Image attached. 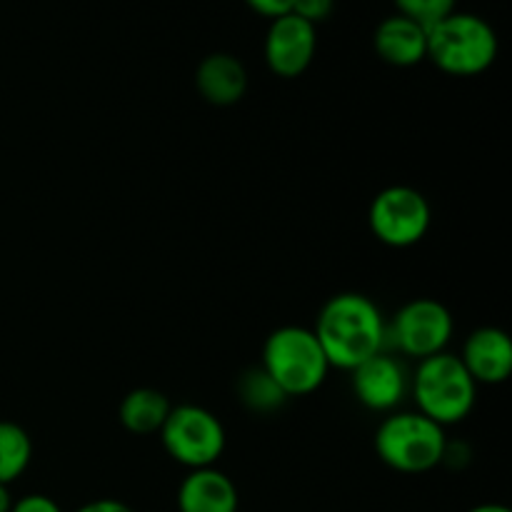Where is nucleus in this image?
I'll use <instances>...</instances> for the list:
<instances>
[{
	"label": "nucleus",
	"instance_id": "4468645a",
	"mask_svg": "<svg viewBox=\"0 0 512 512\" xmlns=\"http://www.w3.org/2000/svg\"><path fill=\"white\" fill-rule=\"evenodd\" d=\"M238 505L233 478L215 465L190 470L178 488V512H238Z\"/></svg>",
	"mask_w": 512,
	"mask_h": 512
},
{
	"label": "nucleus",
	"instance_id": "b1692460",
	"mask_svg": "<svg viewBox=\"0 0 512 512\" xmlns=\"http://www.w3.org/2000/svg\"><path fill=\"white\" fill-rule=\"evenodd\" d=\"M468 512H510V508H505V505L500 503H485V505H475V508Z\"/></svg>",
	"mask_w": 512,
	"mask_h": 512
},
{
	"label": "nucleus",
	"instance_id": "4be33fe9",
	"mask_svg": "<svg viewBox=\"0 0 512 512\" xmlns=\"http://www.w3.org/2000/svg\"><path fill=\"white\" fill-rule=\"evenodd\" d=\"M75 512H135V510L130 508L128 503H123V500L98 498V500H90V503L80 505Z\"/></svg>",
	"mask_w": 512,
	"mask_h": 512
},
{
	"label": "nucleus",
	"instance_id": "5701e85b",
	"mask_svg": "<svg viewBox=\"0 0 512 512\" xmlns=\"http://www.w3.org/2000/svg\"><path fill=\"white\" fill-rule=\"evenodd\" d=\"M10 508H13V495L8 485H0V512H10Z\"/></svg>",
	"mask_w": 512,
	"mask_h": 512
},
{
	"label": "nucleus",
	"instance_id": "6ab92c4d",
	"mask_svg": "<svg viewBox=\"0 0 512 512\" xmlns=\"http://www.w3.org/2000/svg\"><path fill=\"white\" fill-rule=\"evenodd\" d=\"M335 10V0H293V8L290 13L298 15V18L308 20L310 25H318L323 20H328Z\"/></svg>",
	"mask_w": 512,
	"mask_h": 512
},
{
	"label": "nucleus",
	"instance_id": "423d86ee",
	"mask_svg": "<svg viewBox=\"0 0 512 512\" xmlns=\"http://www.w3.org/2000/svg\"><path fill=\"white\" fill-rule=\"evenodd\" d=\"M160 443L168 458L188 470L213 468L225 453L223 423L203 405H173L160 428Z\"/></svg>",
	"mask_w": 512,
	"mask_h": 512
},
{
	"label": "nucleus",
	"instance_id": "1a4fd4ad",
	"mask_svg": "<svg viewBox=\"0 0 512 512\" xmlns=\"http://www.w3.org/2000/svg\"><path fill=\"white\" fill-rule=\"evenodd\" d=\"M350 388L355 400L370 413H395L410 395V373L398 355H373L350 370Z\"/></svg>",
	"mask_w": 512,
	"mask_h": 512
},
{
	"label": "nucleus",
	"instance_id": "9b49d317",
	"mask_svg": "<svg viewBox=\"0 0 512 512\" xmlns=\"http://www.w3.org/2000/svg\"><path fill=\"white\" fill-rule=\"evenodd\" d=\"M458 358L478 385H503L512 375V340L505 330L485 325L465 338Z\"/></svg>",
	"mask_w": 512,
	"mask_h": 512
},
{
	"label": "nucleus",
	"instance_id": "412c9836",
	"mask_svg": "<svg viewBox=\"0 0 512 512\" xmlns=\"http://www.w3.org/2000/svg\"><path fill=\"white\" fill-rule=\"evenodd\" d=\"M245 5H248L253 13L273 20V18H280V15L290 13V8H293V0H245Z\"/></svg>",
	"mask_w": 512,
	"mask_h": 512
},
{
	"label": "nucleus",
	"instance_id": "a211bd4d",
	"mask_svg": "<svg viewBox=\"0 0 512 512\" xmlns=\"http://www.w3.org/2000/svg\"><path fill=\"white\" fill-rule=\"evenodd\" d=\"M393 3L400 15L415 20L423 28H430L438 20L448 18L455 10V5H458V0H393Z\"/></svg>",
	"mask_w": 512,
	"mask_h": 512
},
{
	"label": "nucleus",
	"instance_id": "2eb2a0df",
	"mask_svg": "<svg viewBox=\"0 0 512 512\" xmlns=\"http://www.w3.org/2000/svg\"><path fill=\"white\" fill-rule=\"evenodd\" d=\"M173 403L155 388H135L123 398L118 410L120 425L133 435L160 433Z\"/></svg>",
	"mask_w": 512,
	"mask_h": 512
},
{
	"label": "nucleus",
	"instance_id": "dca6fc26",
	"mask_svg": "<svg viewBox=\"0 0 512 512\" xmlns=\"http://www.w3.org/2000/svg\"><path fill=\"white\" fill-rule=\"evenodd\" d=\"M33 463V440L28 430L10 420H0V485H10Z\"/></svg>",
	"mask_w": 512,
	"mask_h": 512
},
{
	"label": "nucleus",
	"instance_id": "9d476101",
	"mask_svg": "<svg viewBox=\"0 0 512 512\" xmlns=\"http://www.w3.org/2000/svg\"><path fill=\"white\" fill-rule=\"evenodd\" d=\"M315 50H318V30L308 20L293 13L270 20L263 43V58L270 73L285 80L298 78L313 65Z\"/></svg>",
	"mask_w": 512,
	"mask_h": 512
},
{
	"label": "nucleus",
	"instance_id": "39448f33",
	"mask_svg": "<svg viewBox=\"0 0 512 512\" xmlns=\"http://www.w3.org/2000/svg\"><path fill=\"white\" fill-rule=\"evenodd\" d=\"M260 368L275 380L288 398H305L320 390L330 373V363L315 338L313 328L283 325L265 338Z\"/></svg>",
	"mask_w": 512,
	"mask_h": 512
},
{
	"label": "nucleus",
	"instance_id": "ddd939ff",
	"mask_svg": "<svg viewBox=\"0 0 512 512\" xmlns=\"http://www.w3.org/2000/svg\"><path fill=\"white\" fill-rule=\"evenodd\" d=\"M195 88L205 103L230 108L248 93V70L230 53H210L195 70Z\"/></svg>",
	"mask_w": 512,
	"mask_h": 512
},
{
	"label": "nucleus",
	"instance_id": "aec40b11",
	"mask_svg": "<svg viewBox=\"0 0 512 512\" xmlns=\"http://www.w3.org/2000/svg\"><path fill=\"white\" fill-rule=\"evenodd\" d=\"M10 512H63V508H60L50 495L30 493V495H23V498L13 500V508H10Z\"/></svg>",
	"mask_w": 512,
	"mask_h": 512
},
{
	"label": "nucleus",
	"instance_id": "6e6552de",
	"mask_svg": "<svg viewBox=\"0 0 512 512\" xmlns=\"http://www.w3.org/2000/svg\"><path fill=\"white\" fill-rule=\"evenodd\" d=\"M375 238L395 250L418 245L433 225V208L420 190L410 185H390L380 190L368 210Z\"/></svg>",
	"mask_w": 512,
	"mask_h": 512
},
{
	"label": "nucleus",
	"instance_id": "f257e3e1",
	"mask_svg": "<svg viewBox=\"0 0 512 512\" xmlns=\"http://www.w3.org/2000/svg\"><path fill=\"white\" fill-rule=\"evenodd\" d=\"M330 368L353 370L385 350L388 320L363 293H338L320 308L313 328Z\"/></svg>",
	"mask_w": 512,
	"mask_h": 512
},
{
	"label": "nucleus",
	"instance_id": "20e7f679",
	"mask_svg": "<svg viewBox=\"0 0 512 512\" xmlns=\"http://www.w3.org/2000/svg\"><path fill=\"white\" fill-rule=\"evenodd\" d=\"M375 453L395 473L420 475L443 465L445 428L418 410H395L375 430Z\"/></svg>",
	"mask_w": 512,
	"mask_h": 512
},
{
	"label": "nucleus",
	"instance_id": "f03ea898",
	"mask_svg": "<svg viewBox=\"0 0 512 512\" xmlns=\"http://www.w3.org/2000/svg\"><path fill=\"white\" fill-rule=\"evenodd\" d=\"M410 398L418 413L440 428H448L470 418L478 403V383L470 378L458 355L445 350L418 360L410 375Z\"/></svg>",
	"mask_w": 512,
	"mask_h": 512
},
{
	"label": "nucleus",
	"instance_id": "0eeeda50",
	"mask_svg": "<svg viewBox=\"0 0 512 512\" xmlns=\"http://www.w3.org/2000/svg\"><path fill=\"white\" fill-rule=\"evenodd\" d=\"M455 320L448 305L433 298H415L405 303L388 323L385 350L393 348L403 358L418 360L445 353L453 340Z\"/></svg>",
	"mask_w": 512,
	"mask_h": 512
},
{
	"label": "nucleus",
	"instance_id": "f8f14e48",
	"mask_svg": "<svg viewBox=\"0 0 512 512\" xmlns=\"http://www.w3.org/2000/svg\"><path fill=\"white\" fill-rule=\"evenodd\" d=\"M373 48L383 63L393 68H413L428 58V28L393 13L375 28Z\"/></svg>",
	"mask_w": 512,
	"mask_h": 512
},
{
	"label": "nucleus",
	"instance_id": "f3484780",
	"mask_svg": "<svg viewBox=\"0 0 512 512\" xmlns=\"http://www.w3.org/2000/svg\"><path fill=\"white\" fill-rule=\"evenodd\" d=\"M238 400L243 403L245 410L258 415L278 413L285 403L288 395L275 385V380L265 373L263 368L245 370L238 380Z\"/></svg>",
	"mask_w": 512,
	"mask_h": 512
},
{
	"label": "nucleus",
	"instance_id": "7ed1b4c3",
	"mask_svg": "<svg viewBox=\"0 0 512 512\" xmlns=\"http://www.w3.org/2000/svg\"><path fill=\"white\" fill-rule=\"evenodd\" d=\"M500 40L493 25L473 13L453 10L428 28V58L453 78H475L493 68Z\"/></svg>",
	"mask_w": 512,
	"mask_h": 512
}]
</instances>
